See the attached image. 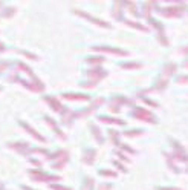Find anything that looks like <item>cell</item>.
Here are the masks:
<instances>
[{
    "label": "cell",
    "mask_w": 188,
    "mask_h": 190,
    "mask_svg": "<svg viewBox=\"0 0 188 190\" xmlns=\"http://www.w3.org/2000/svg\"><path fill=\"white\" fill-rule=\"evenodd\" d=\"M184 9H185V6H179V8H176V6H173V8H165L164 11H161L164 16H167V17H174V16H181L182 12H184Z\"/></svg>",
    "instance_id": "6da1fadb"
},
{
    "label": "cell",
    "mask_w": 188,
    "mask_h": 190,
    "mask_svg": "<svg viewBox=\"0 0 188 190\" xmlns=\"http://www.w3.org/2000/svg\"><path fill=\"white\" fill-rule=\"evenodd\" d=\"M135 115H136V116H141V118H142L144 121H149V123H154V116H153V115H151L150 112L144 111V109H139V107H138V109L135 111Z\"/></svg>",
    "instance_id": "7a4b0ae2"
},
{
    "label": "cell",
    "mask_w": 188,
    "mask_h": 190,
    "mask_svg": "<svg viewBox=\"0 0 188 190\" xmlns=\"http://www.w3.org/2000/svg\"><path fill=\"white\" fill-rule=\"evenodd\" d=\"M96 51H106V52H112V54H118V55H126L124 51L116 49V48H95Z\"/></svg>",
    "instance_id": "3957f363"
},
{
    "label": "cell",
    "mask_w": 188,
    "mask_h": 190,
    "mask_svg": "<svg viewBox=\"0 0 188 190\" xmlns=\"http://www.w3.org/2000/svg\"><path fill=\"white\" fill-rule=\"evenodd\" d=\"M89 75H90V77H95L96 80H101L103 77L107 75V72H103L101 69H95V71H90V72H89Z\"/></svg>",
    "instance_id": "277c9868"
},
{
    "label": "cell",
    "mask_w": 188,
    "mask_h": 190,
    "mask_svg": "<svg viewBox=\"0 0 188 190\" xmlns=\"http://www.w3.org/2000/svg\"><path fill=\"white\" fill-rule=\"evenodd\" d=\"M99 120L103 123H115V124H124L122 120H115V118H109V116H99Z\"/></svg>",
    "instance_id": "5b68a950"
},
{
    "label": "cell",
    "mask_w": 188,
    "mask_h": 190,
    "mask_svg": "<svg viewBox=\"0 0 188 190\" xmlns=\"http://www.w3.org/2000/svg\"><path fill=\"white\" fill-rule=\"evenodd\" d=\"M174 71H176V64H174V63H170V64H167V66L164 68V75H165V77L171 75Z\"/></svg>",
    "instance_id": "8992f818"
},
{
    "label": "cell",
    "mask_w": 188,
    "mask_h": 190,
    "mask_svg": "<svg viewBox=\"0 0 188 190\" xmlns=\"http://www.w3.org/2000/svg\"><path fill=\"white\" fill-rule=\"evenodd\" d=\"M121 5H122V3H115V8H116V9H113V16H115L116 19H121V9H119Z\"/></svg>",
    "instance_id": "52a82bcc"
},
{
    "label": "cell",
    "mask_w": 188,
    "mask_h": 190,
    "mask_svg": "<svg viewBox=\"0 0 188 190\" xmlns=\"http://www.w3.org/2000/svg\"><path fill=\"white\" fill-rule=\"evenodd\" d=\"M127 25H130V26H133V28H136V29H141V31H145V28L141 25V23H135V21H132V20H127L126 21Z\"/></svg>",
    "instance_id": "ba28073f"
},
{
    "label": "cell",
    "mask_w": 188,
    "mask_h": 190,
    "mask_svg": "<svg viewBox=\"0 0 188 190\" xmlns=\"http://www.w3.org/2000/svg\"><path fill=\"white\" fill-rule=\"evenodd\" d=\"M122 68H124V69H136V68H141V64H138V63H129V64L124 63Z\"/></svg>",
    "instance_id": "9c48e42d"
},
{
    "label": "cell",
    "mask_w": 188,
    "mask_h": 190,
    "mask_svg": "<svg viewBox=\"0 0 188 190\" xmlns=\"http://www.w3.org/2000/svg\"><path fill=\"white\" fill-rule=\"evenodd\" d=\"M92 129H94V135H95V136H96V140H98L99 143H103V136L99 135V131H98V129H96L95 126H92Z\"/></svg>",
    "instance_id": "30bf717a"
},
{
    "label": "cell",
    "mask_w": 188,
    "mask_h": 190,
    "mask_svg": "<svg viewBox=\"0 0 188 190\" xmlns=\"http://www.w3.org/2000/svg\"><path fill=\"white\" fill-rule=\"evenodd\" d=\"M141 133H142V131H130V132H126V136H136Z\"/></svg>",
    "instance_id": "8fae6325"
},
{
    "label": "cell",
    "mask_w": 188,
    "mask_h": 190,
    "mask_svg": "<svg viewBox=\"0 0 188 190\" xmlns=\"http://www.w3.org/2000/svg\"><path fill=\"white\" fill-rule=\"evenodd\" d=\"M165 86H167V80H159L156 88H158V89H162V88H165Z\"/></svg>",
    "instance_id": "7c38bea8"
},
{
    "label": "cell",
    "mask_w": 188,
    "mask_h": 190,
    "mask_svg": "<svg viewBox=\"0 0 188 190\" xmlns=\"http://www.w3.org/2000/svg\"><path fill=\"white\" fill-rule=\"evenodd\" d=\"M86 186H84V190H92V186H94V181L92 179H86Z\"/></svg>",
    "instance_id": "4fadbf2b"
},
{
    "label": "cell",
    "mask_w": 188,
    "mask_h": 190,
    "mask_svg": "<svg viewBox=\"0 0 188 190\" xmlns=\"http://www.w3.org/2000/svg\"><path fill=\"white\" fill-rule=\"evenodd\" d=\"M89 61H90V63H103V61H104V58H101V57H94V58H89Z\"/></svg>",
    "instance_id": "5bb4252c"
},
{
    "label": "cell",
    "mask_w": 188,
    "mask_h": 190,
    "mask_svg": "<svg viewBox=\"0 0 188 190\" xmlns=\"http://www.w3.org/2000/svg\"><path fill=\"white\" fill-rule=\"evenodd\" d=\"M99 173H101V175H107V176H116V173H115V172H106V170H101Z\"/></svg>",
    "instance_id": "9a60e30c"
},
{
    "label": "cell",
    "mask_w": 188,
    "mask_h": 190,
    "mask_svg": "<svg viewBox=\"0 0 188 190\" xmlns=\"http://www.w3.org/2000/svg\"><path fill=\"white\" fill-rule=\"evenodd\" d=\"M110 136H112L113 141H116V143H118V133L113 132V131H110Z\"/></svg>",
    "instance_id": "2e32d148"
},
{
    "label": "cell",
    "mask_w": 188,
    "mask_h": 190,
    "mask_svg": "<svg viewBox=\"0 0 188 190\" xmlns=\"http://www.w3.org/2000/svg\"><path fill=\"white\" fill-rule=\"evenodd\" d=\"M112 189V186L110 184H103L101 187H99V190H110Z\"/></svg>",
    "instance_id": "e0dca14e"
},
{
    "label": "cell",
    "mask_w": 188,
    "mask_h": 190,
    "mask_svg": "<svg viewBox=\"0 0 188 190\" xmlns=\"http://www.w3.org/2000/svg\"><path fill=\"white\" fill-rule=\"evenodd\" d=\"M156 190H181V189H177V187H158Z\"/></svg>",
    "instance_id": "ac0fdd59"
},
{
    "label": "cell",
    "mask_w": 188,
    "mask_h": 190,
    "mask_svg": "<svg viewBox=\"0 0 188 190\" xmlns=\"http://www.w3.org/2000/svg\"><path fill=\"white\" fill-rule=\"evenodd\" d=\"M177 81H179V83H185V81H188V75L179 77V78H177Z\"/></svg>",
    "instance_id": "d6986e66"
},
{
    "label": "cell",
    "mask_w": 188,
    "mask_h": 190,
    "mask_svg": "<svg viewBox=\"0 0 188 190\" xmlns=\"http://www.w3.org/2000/svg\"><path fill=\"white\" fill-rule=\"evenodd\" d=\"M182 51H184V52H188V46H187V48H184Z\"/></svg>",
    "instance_id": "ffe728a7"
},
{
    "label": "cell",
    "mask_w": 188,
    "mask_h": 190,
    "mask_svg": "<svg viewBox=\"0 0 188 190\" xmlns=\"http://www.w3.org/2000/svg\"><path fill=\"white\" fill-rule=\"evenodd\" d=\"M184 66H185V68H188V60L185 61V63H184Z\"/></svg>",
    "instance_id": "44dd1931"
}]
</instances>
